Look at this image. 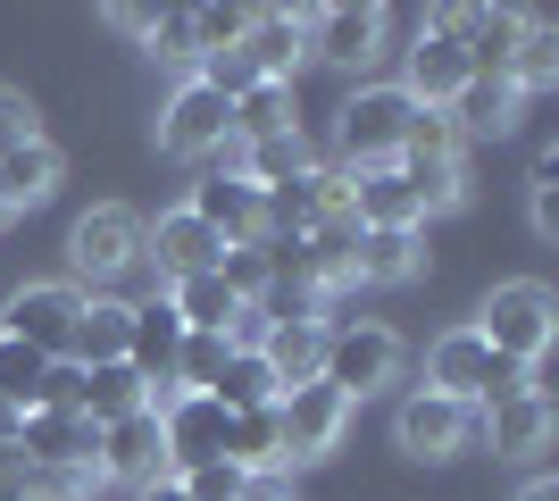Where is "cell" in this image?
Here are the masks:
<instances>
[{
  "instance_id": "6da1fadb",
  "label": "cell",
  "mask_w": 559,
  "mask_h": 501,
  "mask_svg": "<svg viewBox=\"0 0 559 501\" xmlns=\"http://www.w3.org/2000/svg\"><path fill=\"white\" fill-rule=\"evenodd\" d=\"M426 393H443V402H460V409H492V402L535 393V368H510V359L485 351L476 326H451L443 343L426 351Z\"/></svg>"
},
{
  "instance_id": "7a4b0ae2",
  "label": "cell",
  "mask_w": 559,
  "mask_h": 501,
  "mask_svg": "<svg viewBox=\"0 0 559 501\" xmlns=\"http://www.w3.org/2000/svg\"><path fill=\"white\" fill-rule=\"evenodd\" d=\"M476 334H485V351L492 359H510V368H535L543 351H551V334H559V301L551 285H492L485 293V310H476Z\"/></svg>"
},
{
  "instance_id": "3957f363",
  "label": "cell",
  "mask_w": 559,
  "mask_h": 501,
  "mask_svg": "<svg viewBox=\"0 0 559 501\" xmlns=\"http://www.w3.org/2000/svg\"><path fill=\"white\" fill-rule=\"evenodd\" d=\"M418 126V100L401 84H359L343 100V176H368V167H401V143Z\"/></svg>"
},
{
  "instance_id": "277c9868",
  "label": "cell",
  "mask_w": 559,
  "mask_h": 501,
  "mask_svg": "<svg viewBox=\"0 0 559 501\" xmlns=\"http://www.w3.org/2000/svg\"><path fill=\"white\" fill-rule=\"evenodd\" d=\"M226 143H234V100L201 75H185L159 109V151L167 159H226Z\"/></svg>"
},
{
  "instance_id": "5b68a950",
  "label": "cell",
  "mask_w": 559,
  "mask_h": 501,
  "mask_svg": "<svg viewBox=\"0 0 559 501\" xmlns=\"http://www.w3.org/2000/svg\"><path fill=\"white\" fill-rule=\"evenodd\" d=\"M401 377V334L393 326H326V359H318V384H334L343 402H368Z\"/></svg>"
},
{
  "instance_id": "8992f818",
  "label": "cell",
  "mask_w": 559,
  "mask_h": 501,
  "mask_svg": "<svg viewBox=\"0 0 559 501\" xmlns=\"http://www.w3.org/2000/svg\"><path fill=\"white\" fill-rule=\"evenodd\" d=\"M350 427V402L334 384H293L276 402V434H284V468H301V460H326Z\"/></svg>"
},
{
  "instance_id": "52a82bcc",
  "label": "cell",
  "mask_w": 559,
  "mask_h": 501,
  "mask_svg": "<svg viewBox=\"0 0 559 501\" xmlns=\"http://www.w3.org/2000/svg\"><path fill=\"white\" fill-rule=\"evenodd\" d=\"M267 201V242H301L309 226H326V217H350V176L343 167H309L293 184L259 192Z\"/></svg>"
},
{
  "instance_id": "ba28073f",
  "label": "cell",
  "mask_w": 559,
  "mask_h": 501,
  "mask_svg": "<svg viewBox=\"0 0 559 501\" xmlns=\"http://www.w3.org/2000/svg\"><path fill=\"white\" fill-rule=\"evenodd\" d=\"M93 477L100 485H159L167 477V443H159V409H126L100 427V452H93Z\"/></svg>"
},
{
  "instance_id": "9c48e42d",
  "label": "cell",
  "mask_w": 559,
  "mask_h": 501,
  "mask_svg": "<svg viewBox=\"0 0 559 501\" xmlns=\"http://www.w3.org/2000/svg\"><path fill=\"white\" fill-rule=\"evenodd\" d=\"M68 260H75V276L117 285V276L142 260V217H134V210H117V201L84 210V217H75V235H68Z\"/></svg>"
},
{
  "instance_id": "30bf717a",
  "label": "cell",
  "mask_w": 559,
  "mask_h": 501,
  "mask_svg": "<svg viewBox=\"0 0 559 501\" xmlns=\"http://www.w3.org/2000/svg\"><path fill=\"white\" fill-rule=\"evenodd\" d=\"M226 409L210 402V393H176V402L159 409V443H167V477H192V468H210V460H226Z\"/></svg>"
},
{
  "instance_id": "8fae6325",
  "label": "cell",
  "mask_w": 559,
  "mask_h": 501,
  "mask_svg": "<svg viewBox=\"0 0 559 501\" xmlns=\"http://www.w3.org/2000/svg\"><path fill=\"white\" fill-rule=\"evenodd\" d=\"M393 443L409 460H460L467 443H476V409L443 402V393H409V402L393 409Z\"/></svg>"
},
{
  "instance_id": "7c38bea8",
  "label": "cell",
  "mask_w": 559,
  "mask_h": 501,
  "mask_svg": "<svg viewBox=\"0 0 559 501\" xmlns=\"http://www.w3.org/2000/svg\"><path fill=\"white\" fill-rule=\"evenodd\" d=\"M9 326L0 334H17V343H34L43 359H68L75 343V318H84V285H25L17 301H9Z\"/></svg>"
},
{
  "instance_id": "4fadbf2b",
  "label": "cell",
  "mask_w": 559,
  "mask_h": 501,
  "mask_svg": "<svg viewBox=\"0 0 559 501\" xmlns=\"http://www.w3.org/2000/svg\"><path fill=\"white\" fill-rule=\"evenodd\" d=\"M192 217H201V226H210L217 242H267V201H259L251 184H242V176H234V167H210V176H201V184H192V201H185Z\"/></svg>"
},
{
  "instance_id": "5bb4252c",
  "label": "cell",
  "mask_w": 559,
  "mask_h": 501,
  "mask_svg": "<svg viewBox=\"0 0 559 501\" xmlns=\"http://www.w3.org/2000/svg\"><path fill=\"white\" fill-rule=\"evenodd\" d=\"M309 59L326 68H376L384 59V9H301Z\"/></svg>"
},
{
  "instance_id": "9a60e30c",
  "label": "cell",
  "mask_w": 559,
  "mask_h": 501,
  "mask_svg": "<svg viewBox=\"0 0 559 501\" xmlns=\"http://www.w3.org/2000/svg\"><path fill=\"white\" fill-rule=\"evenodd\" d=\"M234 59L251 68V84H293V68L309 59V34H301V9H251Z\"/></svg>"
},
{
  "instance_id": "2e32d148",
  "label": "cell",
  "mask_w": 559,
  "mask_h": 501,
  "mask_svg": "<svg viewBox=\"0 0 559 501\" xmlns=\"http://www.w3.org/2000/svg\"><path fill=\"white\" fill-rule=\"evenodd\" d=\"M467 75H476V68H467V50H460V34H451V17H435L418 43H409V84H401V93L418 100V109H451Z\"/></svg>"
},
{
  "instance_id": "e0dca14e",
  "label": "cell",
  "mask_w": 559,
  "mask_h": 501,
  "mask_svg": "<svg viewBox=\"0 0 559 501\" xmlns=\"http://www.w3.org/2000/svg\"><path fill=\"white\" fill-rule=\"evenodd\" d=\"M17 452H25V468H93L100 427L84 418V409H25Z\"/></svg>"
},
{
  "instance_id": "ac0fdd59",
  "label": "cell",
  "mask_w": 559,
  "mask_h": 501,
  "mask_svg": "<svg viewBox=\"0 0 559 501\" xmlns=\"http://www.w3.org/2000/svg\"><path fill=\"white\" fill-rule=\"evenodd\" d=\"M217 251H226V242H217V235H210V226H201L192 210H167L159 226H142V260L159 267V285L210 276V267H217Z\"/></svg>"
},
{
  "instance_id": "d6986e66",
  "label": "cell",
  "mask_w": 559,
  "mask_h": 501,
  "mask_svg": "<svg viewBox=\"0 0 559 501\" xmlns=\"http://www.w3.org/2000/svg\"><path fill=\"white\" fill-rule=\"evenodd\" d=\"M350 217L359 226H384V235H418V192L401 167H368V176H350Z\"/></svg>"
},
{
  "instance_id": "ffe728a7",
  "label": "cell",
  "mask_w": 559,
  "mask_h": 501,
  "mask_svg": "<svg viewBox=\"0 0 559 501\" xmlns=\"http://www.w3.org/2000/svg\"><path fill=\"white\" fill-rule=\"evenodd\" d=\"M226 151H234V176L251 192H276V184H293V176L318 167V151H309L301 126H293V134H267V143H226Z\"/></svg>"
},
{
  "instance_id": "44dd1931",
  "label": "cell",
  "mask_w": 559,
  "mask_h": 501,
  "mask_svg": "<svg viewBox=\"0 0 559 501\" xmlns=\"http://www.w3.org/2000/svg\"><path fill=\"white\" fill-rule=\"evenodd\" d=\"M259 359L276 368L284 393H293V384H318V359H326V318H293V326H267Z\"/></svg>"
},
{
  "instance_id": "7402d4cb",
  "label": "cell",
  "mask_w": 559,
  "mask_h": 501,
  "mask_svg": "<svg viewBox=\"0 0 559 501\" xmlns=\"http://www.w3.org/2000/svg\"><path fill=\"white\" fill-rule=\"evenodd\" d=\"M126 326H134V310H126V301L84 293V318H75L68 359H75V368H109V359H126Z\"/></svg>"
},
{
  "instance_id": "603a6c76",
  "label": "cell",
  "mask_w": 559,
  "mask_h": 501,
  "mask_svg": "<svg viewBox=\"0 0 559 501\" xmlns=\"http://www.w3.org/2000/svg\"><path fill=\"white\" fill-rule=\"evenodd\" d=\"M451 134H510L518 126V93H510V75H467L460 100L443 109Z\"/></svg>"
},
{
  "instance_id": "cb8c5ba5",
  "label": "cell",
  "mask_w": 559,
  "mask_h": 501,
  "mask_svg": "<svg viewBox=\"0 0 559 501\" xmlns=\"http://www.w3.org/2000/svg\"><path fill=\"white\" fill-rule=\"evenodd\" d=\"M50 192H59V151H50V143L0 151V217L34 210V201H50Z\"/></svg>"
},
{
  "instance_id": "d4e9b609",
  "label": "cell",
  "mask_w": 559,
  "mask_h": 501,
  "mask_svg": "<svg viewBox=\"0 0 559 501\" xmlns=\"http://www.w3.org/2000/svg\"><path fill=\"white\" fill-rule=\"evenodd\" d=\"M418 235H384V226H359V251H350V285H409L418 276Z\"/></svg>"
},
{
  "instance_id": "484cf974",
  "label": "cell",
  "mask_w": 559,
  "mask_h": 501,
  "mask_svg": "<svg viewBox=\"0 0 559 501\" xmlns=\"http://www.w3.org/2000/svg\"><path fill=\"white\" fill-rule=\"evenodd\" d=\"M75 409H84L93 427H109V418H126V409H151V384H142L126 359H109V368H84V393H75Z\"/></svg>"
},
{
  "instance_id": "4316f807",
  "label": "cell",
  "mask_w": 559,
  "mask_h": 501,
  "mask_svg": "<svg viewBox=\"0 0 559 501\" xmlns=\"http://www.w3.org/2000/svg\"><path fill=\"white\" fill-rule=\"evenodd\" d=\"M210 402L226 409V418H242V409H276V402H284V384H276V368H267L259 351H234V359H226V377L210 384Z\"/></svg>"
},
{
  "instance_id": "83f0119b",
  "label": "cell",
  "mask_w": 559,
  "mask_h": 501,
  "mask_svg": "<svg viewBox=\"0 0 559 501\" xmlns=\"http://www.w3.org/2000/svg\"><path fill=\"white\" fill-rule=\"evenodd\" d=\"M551 443V393H518V402H492V452H543Z\"/></svg>"
},
{
  "instance_id": "f1b7e54d",
  "label": "cell",
  "mask_w": 559,
  "mask_h": 501,
  "mask_svg": "<svg viewBox=\"0 0 559 501\" xmlns=\"http://www.w3.org/2000/svg\"><path fill=\"white\" fill-rule=\"evenodd\" d=\"M301 109H293V84H251L234 93V143H267V134H293Z\"/></svg>"
},
{
  "instance_id": "f546056e",
  "label": "cell",
  "mask_w": 559,
  "mask_h": 501,
  "mask_svg": "<svg viewBox=\"0 0 559 501\" xmlns=\"http://www.w3.org/2000/svg\"><path fill=\"white\" fill-rule=\"evenodd\" d=\"M551 75H559V34L543 17H526V34H518V50H510V93L526 100V93H551Z\"/></svg>"
},
{
  "instance_id": "4dcf8cb0",
  "label": "cell",
  "mask_w": 559,
  "mask_h": 501,
  "mask_svg": "<svg viewBox=\"0 0 559 501\" xmlns=\"http://www.w3.org/2000/svg\"><path fill=\"white\" fill-rule=\"evenodd\" d=\"M217 285H226L242 310H259L267 285H276V251H267V242H234V251H217Z\"/></svg>"
},
{
  "instance_id": "1f68e13d",
  "label": "cell",
  "mask_w": 559,
  "mask_h": 501,
  "mask_svg": "<svg viewBox=\"0 0 559 501\" xmlns=\"http://www.w3.org/2000/svg\"><path fill=\"white\" fill-rule=\"evenodd\" d=\"M43 377H50V359L34 351V343H17V334H0V402L34 409L43 402Z\"/></svg>"
},
{
  "instance_id": "d6a6232c",
  "label": "cell",
  "mask_w": 559,
  "mask_h": 501,
  "mask_svg": "<svg viewBox=\"0 0 559 501\" xmlns=\"http://www.w3.org/2000/svg\"><path fill=\"white\" fill-rule=\"evenodd\" d=\"M401 176H409V192H418V217L460 210L467 201V167L460 159H418V167H401Z\"/></svg>"
},
{
  "instance_id": "836d02e7",
  "label": "cell",
  "mask_w": 559,
  "mask_h": 501,
  "mask_svg": "<svg viewBox=\"0 0 559 501\" xmlns=\"http://www.w3.org/2000/svg\"><path fill=\"white\" fill-rule=\"evenodd\" d=\"M234 343L226 334H185V359H176V393H210L217 377H226Z\"/></svg>"
},
{
  "instance_id": "e575fe53",
  "label": "cell",
  "mask_w": 559,
  "mask_h": 501,
  "mask_svg": "<svg viewBox=\"0 0 559 501\" xmlns=\"http://www.w3.org/2000/svg\"><path fill=\"white\" fill-rule=\"evenodd\" d=\"M151 50H159L167 68L201 75V34H192V9H159V25H151Z\"/></svg>"
},
{
  "instance_id": "d590c367",
  "label": "cell",
  "mask_w": 559,
  "mask_h": 501,
  "mask_svg": "<svg viewBox=\"0 0 559 501\" xmlns=\"http://www.w3.org/2000/svg\"><path fill=\"white\" fill-rule=\"evenodd\" d=\"M418 159H460V134H451L443 109H418V126H409V143H401V167Z\"/></svg>"
},
{
  "instance_id": "8d00e7d4",
  "label": "cell",
  "mask_w": 559,
  "mask_h": 501,
  "mask_svg": "<svg viewBox=\"0 0 559 501\" xmlns=\"http://www.w3.org/2000/svg\"><path fill=\"white\" fill-rule=\"evenodd\" d=\"M242 25H251V9H192V34H201V68H210V59H226V50L242 43Z\"/></svg>"
},
{
  "instance_id": "74e56055",
  "label": "cell",
  "mask_w": 559,
  "mask_h": 501,
  "mask_svg": "<svg viewBox=\"0 0 559 501\" xmlns=\"http://www.w3.org/2000/svg\"><path fill=\"white\" fill-rule=\"evenodd\" d=\"M25 143H43V109L0 84V151H25Z\"/></svg>"
},
{
  "instance_id": "f35d334b",
  "label": "cell",
  "mask_w": 559,
  "mask_h": 501,
  "mask_svg": "<svg viewBox=\"0 0 559 501\" xmlns=\"http://www.w3.org/2000/svg\"><path fill=\"white\" fill-rule=\"evenodd\" d=\"M535 235H559V151L535 159Z\"/></svg>"
},
{
  "instance_id": "ab89813d",
  "label": "cell",
  "mask_w": 559,
  "mask_h": 501,
  "mask_svg": "<svg viewBox=\"0 0 559 501\" xmlns=\"http://www.w3.org/2000/svg\"><path fill=\"white\" fill-rule=\"evenodd\" d=\"M109 25H117V34H142V43H151L159 9H142V0H117V9H109Z\"/></svg>"
},
{
  "instance_id": "60d3db41",
  "label": "cell",
  "mask_w": 559,
  "mask_h": 501,
  "mask_svg": "<svg viewBox=\"0 0 559 501\" xmlns=\"http://www.w3.org/2000/svg\"><path fill=\"white\" fill-rule=\"evenodd\" d=\"M234 501H293V485H284V477H242Z\"/></svg>"
},
{
  "instance_id": "b9f144b4",
  "label": "cell",
  "mask_w": 559,
  "mask_h": 501,
  "mask_svg": "<svg viewBox=\"0 0 559 501\" xmlns=\"http://www.w3.org/2000/svg\"><path fill=\"white\" fill-rule=\"evenodd\" d=\"M17 427H25V409H9V402H0V460L17 452Z\"/></svg>"
},
{
  "instance_id": "7bdbcfd3",
  "label": "cell",
  "mask_w": 559,
  "mask_h": 501,
  "mask_svg": "<svg viewBox=\"0 0 559 501\" xmlns=\"http://www.w3.org/2000/svg\"><path fill=\"white\" fill-rule=\"evenodd\" d=\"M142 501H185V485H176V477H159V485H142Z\"/></svg>"
},
{
  "instance_id": "ee69618b",
  "label": "cell",
  "mask_w": 559,
  "mask_h": 501,
  "mask_svg": "<svg viewBox=\"0 0 559 501\" xmlns=\"http://www.w3.org/2000/svg\"><path fill=\"white\" fill-rule=\"evenodd\" d=\"M518 501H559V485H551V477H535V485H526Z\"/></svg>"
}]
</instances>
